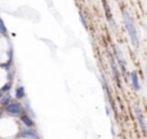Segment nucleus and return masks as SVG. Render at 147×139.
Here are the masks:
<instances>
[{
  "label": "nucleus",
  "instance_id": "nucleus-6",
  "mask_svg": "<svg viewBox=\"0 0 147 139\" xmlns=\"http://www.w3.org/2000/svg\"><path fill=\"white\" fill-rule=\"evenodd\" d=\"M21 137L26 139H38V134L34 130H25V132L21 133Z\"/></svg>",
  "mask_w": 147,
  "mask_h": 139
},
{
  "label": "nucleus",
  "instance_id": "nucleus-3",
  "mask_svg": "<svg viewBox=\"0 0 147 139\" xmlns=\"http://www.w3.org/2000/svg\"><path fill=\"white\" fill-rule=\"evenodd\" d=\"M115 53H116V58H117V61H119L120 67H121L123 75H125V72H127V63H125V61H124V57H123L121 50H120L117 46H115Z\"/></svg>",
  "mask_w": 147,
  "mask_h": 139
},
{
  "label": "nucleus",
  "instance_id": "nucleus-10",
  "mask_svg": "<svg viewBox=\"0 0 147 139\" xmlns=\"http://www.w3.org/2000/svg\"><path fill=\"white\" fill-rule=\"evenodd\" d=\"M0 102H1L3 106H7V104H9L10 103V95H9V94L4 95V98H0Z\"/></svg>",
  "mask_w": 147,
  "mask_h": 139
},
{
  "label": "nucleus",
  "instance_id": "nucleus-13",
  "mask_svg": "<svg viewBox=\"0 0 147 139\" xmlns=\"http://www.w3.org/2000/svg\"><path fill=\"white\" fill-rule=\"evenodd\" d=\"M10 86H12V83H7L4 86H3V89H1V91H8L10 89Z\"/></svg>",
  "mask_w": 147,
  "mask_h": 139
},
{
  "label": "nucleus",
  "instance_id": "nucleus-4",
  "mask_svg": "<svg viewBox=\"0 0 147 139\" xmlns=\"http://www.w3.org/2000/svg\"><path fill=\"white\" fill-rule=\"evenodd\" d=\"M134 111H136V115H137V119H138V122H140V126L141 129H142V132L145 133L146 132V124H145V116H143L142 111H141V108L138 106L134 107Z\"/></svg>",
  "mask_w": 147,
  "mask_h": 139
},
{
  "label": "nucleus",
  "instance_id": "nucleus-17",
  "mask_svg": "<svg viewBox=\"0 0 147 139\" xmlns=\"http://www.w3.org/2000/svg\"><path fill=\"white\" fill-rule=\"evenodd\" d=\"M0 116H1V108H0Z\"/></svg>",
  "mask_w": 147,
  "mask_h": 139
},
{
  "label": "nucleus",
  "instance_id": "nucleus-16",
  "mask_svg": "<svg viewBox=\"0 0 147 139\" xmlns=\"http://www.w3.org/2000/svg\"><path fill=\"white\" fill-rule=\"evenodd\" d=\"M117 1H119V3H120V4H123V0H117Z\"/></svg>",
  "mask_w": 147,
  "mask_h": 139
},
{
  "label": "nucleus",
  "instance_id": "nucleus-8",
  "mask_svg": "<svg viewBox=\"0 0 147 139\" xmlns=\"http://www.w3.org/2000/svg\"><path fill=\"white\" fill-rule=\"evenodd\" d=\"M21 120H22V122L26 125V126H28V128L34 126V121H32V120H31L28 116H26V115H22V117H21Z\"/></svg>",
  "mask_w": 147,
  "mask_h": 139
},
{
  "label": "nucleus",
  "instance_id": "nucleus-14",
  "mask_svg": "<svg viewBox=\"0 0 147 139\" xmlns=\"http://www.w3.org/2000/svg\"><path fill=\"white\" fill-rule=\"evenodd\" d=\"M80 19H81V23H83V26H88V23H86V19L84 18V15H83V13H80Z\"/></svg>",
  "mask_w": 147,
  "mask_h": 139
},
{
  "label": "nucleus",
  "instance_id": "nucleus-2",
  "mask_svg": "<svg viewBox=\"0 0 147 139\" xmlns=\"http://www.w3.org/2000/svg\"><path fill=\"white\" fill-rule=\"evenodd\" d=\"M7 112L9 115H12V116H18V115L22 113V106H21L20 103H9L7 104Z\"/></svg>",
  "mask_w": 147,
  "mask_h": 139
},
{
  "label": "nucleus",
  "instance_id": "nucleus-9",
  "mask_svg": "<svg viewBox=\"0 0 147 139\" xmlns=\"http://www.w3.org/2000/svg\"><path fill=\"white\" fill-rule=\"evenodd\" d=\"M23 97H25V89H23V86H20V88H17V90H16V98L22 99Z\"/></svg>",
  "mask_w": 147,
  "mask_h": 139
},
{
  "label": "nucleus",
  "instance_id": "nucleus-11",
  "mask_svg": "<svg viewBox=\"0 0 147 139\" xmlns=\"http://www.w3.org/2000/svg\"><path fill=\"white\" fill-rule=\"evenodd\" d=\"M103 7H105V10H106V14H107V17H109V19H110V21H112V17H111V12H110L109 4H107V1H105V0H103Z\"/></svg>",
  "mask_w": 147,
  "mask_h": 139
},
{
  "label": "nucleus",
  "instance_id": "nucleus-1",
  "mask_svg": "<svg viewBox=\"0 0 147 139\" xmlns=\"http://www.w3.org/2000/svg\"><path fill=\"white\" fill-rule=\"evenodd\" d=\"M123 19H124V25H125V28H127L128 34H129V38L132 40V44L138 48L140 45V40H138V34H137V30H136V25L133 22V19L130 18L129 13L128 12H124L123 13Z\"/></svg>",
  "mask_w": 147,
  "mask_h": 139
},
{
  "label": "nucleus",
  "instance_id": "nucleus-15",
  "mask_svg": "<svg viewBox=\"0 0 147 139\" xmlns=\"http://www.w3.org/2000/svg\"><path fill=\"white\" fill-rule=\"evenodd\" d=\"M1 97H3V91L0 90V98H1Z\"/></svg>",
  "mask_w": 147,
  "mask_h": 139
},
{
  "label": "nucleus",
  "instance_id": "nucleus-7",
  "mask_svg": "<svg viewBox=\"0 0 147 139\" xmlns=\"http://www.w3.org/2000/svg\"><path fill=\"white\" fill-rule=\"evenodd\" d=\"M111 70H112V73H114V77L116 79V81L119 83L120 75H119V71H117V64H116V62H115V59L112 58V56H111Z\"/></svg>",
  "mask_w": 147,
  "mask_h": 139
},
{
  "label": "nucleus",
  "instance_id": "nucleus-5",
  "mask_svg": "<svg viewBox=\"0 0 147 139\" xmlns=\"http://www.w3.org/2000/svg\"><path fill=\"white\" fill-rule=\"evenodd\" d=\"M130 79H132V83H133V88L136 90H140L141 89V84H140V79H138V73L136 71H133L130 73Z\"/></svg>",
  "mask_w": 147,
  "mask_h": 139
},
{
  "label": "nucleus",
  "instance_id": "nucleus-12",
  "mask_svg": "<svg viewBox=\"0 0 147 139\" xmlns=\"http://www.w3.org/2000/svg\"><path fill=\"white\" fill-rule=\"evenodd\" d=\"M7 27H5V25H4V21L0 18V34H3V35H7Z\"/></svg>",
  "mask_w": 147,
  "mask_h": 139
}]
</instances>
